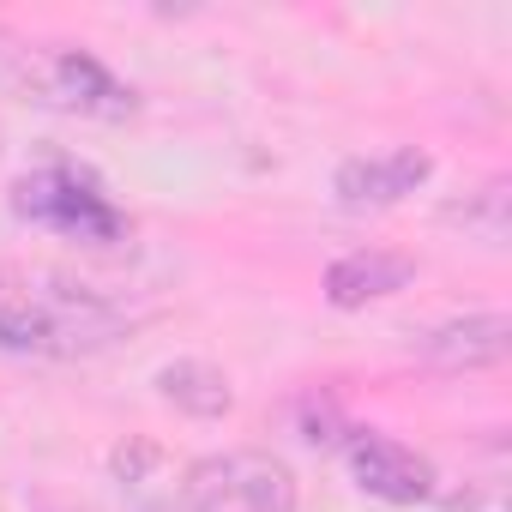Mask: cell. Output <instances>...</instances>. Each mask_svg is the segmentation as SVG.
Segmentation results:
<instances>
[{
	"mask_svg": "<svg viewBox=\"0 0 512 512\" xmlns=\"http://www.w3.org/2000/svg\"><path fill=\"white\" fill-rule=\"evenodd\" d=\"M7 290H19V278H13V266H0V296Z\"/></svg>",
	"mask_w": 512,
	"mask_h": 512,
	"instance_id": "obj_12",
	"label": "cell"
},
{
	"mask_svg": "<svg viewBox=\"0 0 512 512\" xmlns=\"http://www.w3.org/2000/svg\"><path fill=\"white\" fill-rule=\"evenodd\" d=\"M13 211H19L25 223L61 229V235H73V241H91V247H109V241L127 235V217L109 205V193H103L97 175H85V169H37V175H19Z\"/></svg>",
	"mask_w": 512,
	"mask_h": 512,
	"instance_id": "obj_1",
	"label": "cell"
},
{
	"mask_svg": "<svg viewBox=\"0 0 512 512\" xmlns=\"http://www.w3.org/2000/svg\"><path fill=\"white\" fill-rule=\"evenodd\" d=\"M512 350V320L506 314H464L440 332H428L416 344V356L440 374H476V368H500Z\"/></svg>",
	"mask_w": 512,
	"mask_h": 512,
	"instance_id": "obj_5",
	"label": "cell"
},
{
	"mask_svg": "<svg viewBox=\"0 0 512 512\" xmlns=\"http://www.w3.org/2000/svg\"><path fill=\"white\" fill-rule=\"evenodd\" d=\"M350 476L362 494L392 500V506H416L434 494V464L392 434H356L350 440Z\"/></svg>",
	"mask_w": 512,
	"mask_h": 512,
	"instance_id": "obj_3",
	"label": "cell"
},
{
	"mask_svg": "<svg viewBox=\"0 0 512 512\" xmlns=\"http://www.w3.org/2000/svg\"><path fill=\"white\" fill-rule=\"evenodd\" d=\"M410 278H416V260H410V253L356 247V253H344V260H332V272H326V302H332V308H368V302L398 296Z\"/></svg>",
	"mask_w": 512,
	"mask_h": 512,
	"instance_id": "obj_6",
	"label": "cell"
},
{
	"mask_svg": "<svg viewBox=\"0 0 512 512\" xmlns=\"http://www.w3.org/2000/svg\"><path fill=\"white\" fill-rule=\"evenodd\" d=\"M85 320L103 326V314H79L73 320V308L61 314V308H43V302H7V308H0V350H19V356H67V350L85 344L79 338Z\"/></svg>",
	"mask_w": 512,
	"mask_h": 512,
	"instance_id": "obj_7",
	"label": "cell"
},
{
	"mask_svg": "<svg viewBox=\"0 0 512 512\" xmlns=\"http://www.w3.org/2000/svg\"><path fill=\"white\" fill-rule=\"evenodd\" d=\"M157 392H163L175 410L205 416V422H211V416H229V404H235L223 368H211V362H169V368H157Z\"/></svg>",
	"mask_w": 512,
	"mask_h": 512,
	"instance_id": "obj_9",
	"label": "cell"
},
{
	"mask_svg": "<svg viewBox=\"0 0 512 512\" xmlns=\"http://www.w3.org/2000/svg\"><path fill=\"white\" fill-rule=\"evenodd\" d=\"M55 91H61V103H67V109L103 115V121H121V115H133V109H139L133 85H121V79H115L97 55H85V49L55 55Z\"/></svg>",
	"mask_w": 512,
	"mask_h": 512,
	"instance_id": "obj_8",
	"label": "cell"
},
{
	"mask_svg": "<svg viewBox=\"0 0 512 512\" xmlns=\"http://www.w3.org/2000/svg\"><path fill=\"white\" fill-rule=\"evenodd\" d=\"M428 175H434V157L416 151V145H398V151H386V157H350V163H338L332 193H338L350 211H368V205L380 211V205L410 199Z\"/></svg>",
	"mask_w": 512,
	"mask_h": 512,
	"instance_id": "obj_4",
	"label": "cell"
},
{
	"mask_svg": "<svg viewBox=\"0 0 512 512\" xmlns=\"http://www.w3.org/2000/svg\"><path fill=\"white\" fill-rule=\"evenodd\" d=\"M446 223H464V229H470L476 241L500 247V241H506V181L494 175V181H488L482 193H470L464 205H452V211H446Z\"/></svg>",
	"mask_w": 512,
	"mask_h": 512,
	"instance_id": "obj_10",
	"label": "cell"
},
{
	"mask_svg": "<svg viewBox=\"0 0 512 512\" xmlns=\"http://www.w3.org/2000/svg\"><path fill=\"white\" fill-rule=\"evenodd\" d=\"M296 512V476L290 464L266 452H229V458H199L181 482V512Z\"/></svg>",
	"mask_w": 512,
	"mask_h": 512,
	"instance_id": "obj_2",
	"label": "cell"
},
{
	"mask_svg": "<svg viewBox=\"0 0 512 512\" xmlns=\"http://www.w3.org/2000/svg\"><path fill=\"white\" fill-rule=\"evenodd\" d=\"M151 464H157V446H151V440H133V446L115 452V476H121V482H139Z\"/></svg>",
	"mask_w": 512,
	"mask_h": 512,
	"instance_id": "obj_11",
	"label": "cell"
}]
</instances>
